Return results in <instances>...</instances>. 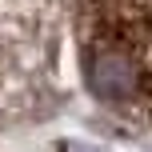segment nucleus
Returning a JSON list of instances; mask_svg holds the SVG:
<instances>
[{
    "mask_svg": "<svg viewBox=\"0 0 152 152\" xmlns=\"http://www.w3.org/2000/svg\"><path fill=\"white\" fill-rule=\"evenodd\" d=\"M88 76H92V88L100 96H108V100H128L132 88H136V76H132V68L120 56H96Z\"/></svg>",
    "mask_w": 152,
    "mask_h": 152,
    "instance_id": "1",
    "label": "nucleus"
},
{
    "mask_svg": "<svg viewBox=\"0 0 152 152\" xmlns=\"http://www.w3.org/2000/svg\"><path fill=\"white\" fill-rule=\"evenodd\" d=\"M60 152H108V148H100V144H84V140H64Z\"/></svg>",
    "mask_w": 152,
    "mask_h": 152,
    "instance_id": "2",
    "label": "nucleus"
}]
</instances>
